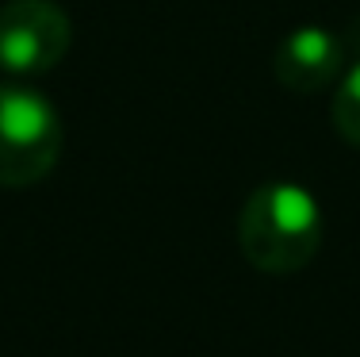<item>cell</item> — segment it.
<instances>
[{
  "mask_svg": "<svg viewBox=\"0 0 360 357\" xmlns=\"http://www.w3.org/2000/svg\"><path fill=\"white\" fill-rule=\"evenodd\" d=\"M238 246L253 269L272 277L299 273L322 246V208L295 181H269L250 192L238 215Z\"/></svg>",
  "mask_w": 360,
  "mask_h": 357,
  "instance_id": "cell-1",
  "label": "cell"
},
{
  "mask_svg": "<svg viewBox=\"0 0 360 357\" xmlns=\"http://www.w3.org/2000/svg\"><path fill=\"white\" fill-rule=\"evenodd\" d=\"M73 42L70 15L54 0H4L0 4V70L15 81L50 73Z\"/></svg>",
  "mask_w": 360,
  "mask_h": 357,
  "instance_id": "cell-3",
  "label": "cell"
},
{
  "mask_svg": "<svg viewBox=\"0 0 360 357\" xmlns=\"http://www.w3.org/2000/svg\"><path fill=\"white\" fill-rule=\"evenodd\" d=\"M341 39L330 27L307 23L280 39L272 54V73L288 92H322L326 84L341 77Z\"/></svg>",
  "mask_w": 360,
  "mask_h": 357,
  "instance_id": "cell-4",
  "label": "cell"
},
{
  "mask_svg": "<svg viewBox=\"0 0 360 357\" xmlns=\"http://www.w3.org/2000/svg\"><path fill=\"white\" fill-rule=\"evenodd\" d=\"M330 123L349 146H360V62L338 77V92L330 104Z\"/></svg>",
  "mask_w": 360,
  "mask_h": 357,
  "instance_id": "cell-5",
  "label": "cell"
},
{
  "mask_svg": "<svg viewBox=\"0 0 360 357\" xmlns=\"http://www.w3.org/2000/svg\"><path fill=\"white\" fill-rule=\"evenodd\" d=\"M62 158V115L27 84H0V189L39 184Z\"/></svg>",
  "mask_w": 360,
  "mask_h": 357,
  "instance_id": "cell-2",
  "label": "cell"
}]
</instances>
